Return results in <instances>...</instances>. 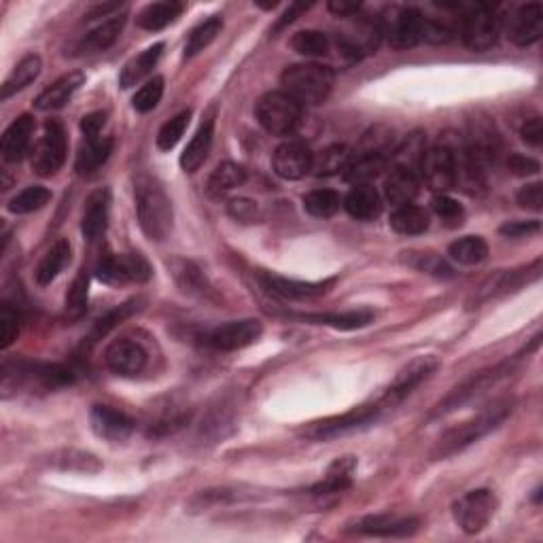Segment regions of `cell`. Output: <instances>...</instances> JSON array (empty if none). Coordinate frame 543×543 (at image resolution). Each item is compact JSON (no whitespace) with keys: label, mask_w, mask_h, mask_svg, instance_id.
Wrapping results in <instances>:
<instances>
[{"label":"cell","mask_w":543,"mask_h":543,"mask_svg":"<svg viewBox=\"0 0 543 543\" xmlns=\"http://www.w3.org/2000/svg\"><path fill=\"white\" fill-rule=\"evenodd\" d=\"M418 177L406 168H390L389 177L384 179V197L395 206H406L412 204L418 196Z\"/></svg>","instance_id":"27"},{"label":"cell","mask_w":543,"mask_h":543,"mask_svg":"<svg viewBox=\"0 0 543 543\" xmlns=\"http://www.w3.org/2000/svg\"><path fill=\"white\" fill-rule=\"evenodd\" d=\"M40 68H43V62H40V57L37 54L22 57V60L17 62V66L11 70L9 77L4 79L3 93H0V98H3V101H9V98L15 96L17 92L26 90V87L31 85L32 81L39 79Z\"/></svg>","instance_id":"29"},{"label":"cell","mask_w":543,"mask_h":543,"mask_svg":"<svg viewBox=\"0 0 543 543\" xmlns=\"http://www.w3.org/2000/svg\"><path fill=\"white\" fill-rule=\"evenodd\" d=\"M434 210H435L437 217L443 219L446 223H451V225H459L460 219H463V215H465L463 206H460L457 200H452V197H448L443 194L434 197Z\"/></svg>","instance_id":"53"},{"label":"cell","mask_w":543,"mask_h":543,"mask_svg":"<svg viewBox=\"0 0 543 543\" xmlns=\"http://www.w3.org/2000/svg\"><path fill=\"white\" fill-rule=\"evenodd\" d=\"M344 208L353 219L373 221L382 213L381 194L372 185H355L344 197Z\"/></svg>","instance_id":"26"},{"label":"cell","mask_w":543,"mask_h":543,"mask_svg":"<svg viewBox=\"0 0 543 543\" xmlns=\"http://www.w3.org/2000/svg\"><path fill=\"white\" fill-rule=\"evenodd\" d=\"M104 363L117 376H138L149 363V353L143 344L130 337H119L104 350Z\"/></svg>","instance_id":"10"},{"label":"cell","mask_w":543,"mask_h":543,"mask_svg":"<svg viewBox=\"0 0 543 543\" xmlns=\"http://www.w3.org/2000/svg\"><path fill=\"white\" fill-rule=\"evenodd\" d=\"M378 416H381V406H363L359 410L346 412L337 418H329L323 420V423H317L311 429V435L314 440H334L337 435L350 434V431H359L363 427H370L372 423H376Z\"/></svg>","instance_id":"15"},{"label":"cell","mask_w":543,"mask_h":543,"mask_svg":"<svg viewBox=\"0 0 543 543\" xmlns=\"http://www.w3.org/2000/svg\"><path fill=\"white\" fill-rule=\"evenodd\" d=\"M355 469V460L346 457V459H340L336 460L334 465H331L329 474H327V477L320 484H317L312 490L317 495H329V493H342L344 488L350 486V474H353Z\"/></svg>","instance_id":"44"},{"label":"cell","mask_w":543,"mask_h":543,"mask_svg":"<svg viewBox=\"0 0 543 543\" xmlns=\"http://www.w3.org/2000/svg\"><path fill=\"white\" fill-rule=\"evenodd\" d=\"M261 280H264L267 291H272L278 297H285V300H311V297L325 295L334 285V278L323 280V283H306V280L285 278L276 276V274H264Z\"/></svg>","instance_id":"19"},{"label":"cell","mask_w":543,"mask_h":543,"mask_svg":"<svg viewBox=\"0 0 543 543\" xmlns=\"http://www.w3.org/2000/svg\"><path fill=\"white\" fill-rule=\"evenodd\" d=\"M227 210H230V215L233 219L253 221L257 215V204L247 200V197H236V200H232L230 204H227Z\"/></svg>","instance_id":"56"},{"label":"cell","mask_w":543,"mask_h":543,"mask_svg":"<svg viewBox=\"0 0 543 543\" xmlns=\"http://www.w3.org/2000/svg\"><path fill=\"white\" fill-rule=\"evenodd\" d=\"M359 9H361L359 3H346V0H334V3H329V11L331 13H336L337 17H350L359 13Z\"/></svg>","instance_id":"61"},{"label":"cell","mask_w":543,"mask_h":543,"mask_svg":"<svg viewBox=\"0 0 543 543\" xmlns=\"http://www.w3.org/2000/svg\"><path fill=\"white\" fill-rule=\"evenodd\" d=\"M423 32H425L423 13H420L418 9L407 7L404 11H399V15L395 17L393 28H390V34H389V43L397 51L412 49V47H416L420 40H423Z\"/></svg>","instance_id":"20"},{"label":"cell","mask_w":543,"mask_h":543,"mask_svg":"<svg viewBox=\"0 0 543 543\" xmlns=\"http://www.w3.org/2000/svg\"><path fill=\"white\" fill-rule=\"evenodd\" d=\"M336 74L329 66L320 64H295L289 66L280 77L283 92L289 93L297 104L306 107H317L329 98L334 90Z\"/></svg>","instance_id":"3"},{"label":"cell","mask_w":543,"mask_h":543,"mask_svg":"<svg viewBox=\"0 0 543 543\" xmlns=\"http://www.w3.org/2000/svg\"><path fill=\"white\" fill-rule=\"evenodd\" d=\"M126 26V15H113L107 22H102L101 26L93 28L92 32H87L77 45V56H93L107 51L110 45L119 39V34L124 32Z\"/></svg>","instance_id":"24"},{"label":"cell","mask_w":543,"mask_h":543,"mask_svg":"<svg viewBox=\"0 0 543 543\" xmlns=\"http://www.w3.org/2000/svg\"><path fill=\"white\" fill-rule=\"evenodd\" d=\"M98 278L107 285H127V283H147L151 278V266L143 255H104L96 267Z\"/></svg>","instance_id":"8"},{"label":"cell","mask_w":543,"mask_h":543,"mask_svg":"<svg viewBox=\"0 0 543 543\" xmlns=\"http://www.w3.org/2000/svg\"><path fill=\"white\" fill-rule=\"evenodd\" d=\"M384 166H387V155L357 153L350 157L344 179L355 185H370V180L376 179L384 171Z\"/></svg>","instance_id":"33"},{"label":"cell","mask_w":543,"mask_h":543,"mask_svg":"<svg viewBox=\"0 0 543 543\" xmlns=\"http://www.w3.org/2000/svg\"><path fill=\"white\" fill-rule=\"evenodd\" d=\"M261 331H264V327L255 319L232 320V323H225L210 331L206 336V344L210 348L221 350V353H232V350L247 348L259 340Z\"/></svg>","instance_id":"11"},{"label":"cell","mask_w":543,"mask_h":543,"mask_svg":"<svg viewBox=\"0 0 543 543\" xmlns=\"http://www.w3.org/2000/svg\"><path fill=\"white\" fill-rule=\"evenodd\" d=\"M393 130L384 126H376L372 130H367L361 138L359 153H376V155H387L393 153Z\"/></svg>","instance_id":"48"},{"label":"cell","mask_w":543,"mask_h":543,"mask_svg":"<svg viewBox=\"0 0 543 543\" xmlns=\"http://www.w3.org/2000/svg\"><path fill=\"white\" fill-rule=\"evenodd\" d=\"M221 28H223V20H221L219 15H213L208 17V20H204L202 23H197L185 40V57H194L200 54V51L206 49V47L217 39Z\"/></svg>","instance_id":"40"},{"label":"cell","mask_w":543,"mask_h":543,"mask_svg":"<svg viewBox=\"0 0 543 543\" xmlns=\"http://www.w3.org/2000/svg\"><path fill=\"white\" fill-rule=\"evenodd\" d=\"M507 168H510L513 174H518V177H529V174H537L541 171L539 162L533 160V157H527L521 153L510 155V160H507Z\"/></svg>","instance_id":"55"},{"label":"cell","mask_w":543,"mask_h":543,"mask_svg":"<svg viewBox=\"0 0 543 543\" xmlns=\"http://www.w3.org/2000/svg\"><path fill=\"white\" fill-rule=\"evenodd\" d=\"M541 272V261H535L533 266L524 267V270H513V272H499L495 276H490L486 283L482 285L480 291H477V303L486 302L495 295H504L510 293V291L521 289L522 285L530 283V280L539 278Z\"/></svg>","instance_id":"21"},{"label":"cell","mask_w":543,"mask_h":543,"mask_svg":"<svg viewBox=\"0 0 543 543\" xmlns=\"http://www.w3.org/2000/svg\"><path fill=\"white\" fill-rule=\"evenodd\" d=\"M183 3L177 0H163V3H153L149 7H145L138 15V26L143 31H162V28L171 26L172 22H177V17L183 13Z\"/></svg>","instance_id":"32"},{"label":"cell","mask_w":543,"mask_h":543,"mask_svg":"<svg viewBox=\"0 0 543 543\" xmlns=\"http://www.w3.org/2000/svg\"><path fill=\"white\" fill-rule=\"evenodd\" d=\"M539 230H541L539 221H512V223H505L501 227V233L507 238H522Z\"/></svg>","instance_id":"57"},{"label":"cell","mask_w":543,"mask_h":543,"mask_svg":"<svg viewBox=\"0 0 543 543\" xmlns=\"http://www.w3.org/2000/svg\"><path fill=\"white\" fill-rule=\"evenodd\" d=\"M425 151H427V145H425V136L420 132L410 134L399 147L393 149V160L397 168H406V171H412L416 174L420 171V162H423Z\"/></svg>","instance_id":"39"},{"label":"cell","mask_w":543,"mask_h":543,"mask_svg":"<svg viewBox=\"0 0 543 543\" xmlns=\"http://www.w3.org/2000/svg\"><path fill=\"white\" fill-rule=\"evenodd\" d=\"M85 83V74L83 73H68L56 81L54 85L45 87L43 92L39 93L37 101H34V107L39 110H57L64 109L66 104L73 101L74 93L79 92V87Z\"/></svg>","instance_id":"23"},{"label":"cell","mask_w":543,"mask_h":543,"mask_svg":"<svg viewBox=\"0 0 543 543\" xmlns=\"http://www.w3.org/2000/svg\"><path fill=\"white\" fill-rule=\"evenodd\" d=\"M516 200L522 208H529V210H535V213H539V210L543 208V185L541 183L524 185L522 189L518 191Z\"/></svg>","instance_id":"54"},{"label":"cell","mask_w":543,"mask_h":543,"mask_svg":"<svg viewBox=\"0 0 543 543\" xmlns=\"http://www.w3.org/2000/svg\"><path fill=\"white\" fill-rule=\"evenodd\" d=\"M448 255L460 266H477L488 257V244L480 236H465L451 244Z\"/></svg>","instance_id":"41"},{"label":"cell","mask_w":543,"mask_h":543,"mask_svg":"<svg viewBox=\"0 0 543 543\" xmlns=\"http://www.w3.org/2000/svg\"><path fill=\"white\" fill-rule=\"evenodd\" d=\"M49 200H51V191L47 189V187L34 185L20 191V194L9 202L7 208L9 213L13 215H28V213H34V210H40Z\"/></svg>","instance_id":"45"},{"label":"cell","mask_w":543,"mask_h":543,"mask_svg":"<svg viewBox=\"0 0 543 543\" xmlns=\"http://www.w3.org/2000/svg\"><path fill=\"white\" fill-rule=\"evenodd\" d=\"M507 370H510L507 365H497V367H493V370L477 372L471 378H467V381L460 384V387L451 390V395H448L446 399L440 401V406L435 407L434 416H443V414H448V412L457 410V407H460V406H465L467 401H471L474 397L484 393V390H486L488 387H493L495 382L501 381V378H504L507 373Z\"/></svg>","instance_id":"13"},{"label":"cell","mask_w":543,"mask_h":543,"mask_svg":"<svg viewBox=\"0 0 543 543\" xmlns=\"http://www.w3.org/2000/svg\"><path fill=\"white\" fill-rule=\"evenodd\" d=\"M66 132L60 121H47L45 134L40 138L32 155V168L40 177H51L56 174L66 162Z\"/></svg>","instance_id":"9"},{"label":"cell","mask_w":543,"mask_h":543,"mask_svg":"<svg viewBox=\"0 0 543 543\" xmlns=\"http://www.w3.org/2000/svg\"><path fill=\"white\" fill-rule=\"evenodd\" d=\"M543 34V7L539 3L522 4L516 13L512 15L507 37L513 45L529 47L535 45Z\"/></svg>","instance_id":"17"},{"label":"cell","mask_w":543,"mask_h":543,"mask_svg":"<svg viewBox=\"0 0 543 543\" xmlns=\"http://www.w3.org/2000/svg\"><path fill=\"white\" fill-rule=\"evenodd\" d=\"M110 151H113V138H85L83 147L79 149L77 155V168L79 174H92L109 160Z\"/></svg>","instance_id":"35"},{"label":"cell","mask_w":543,"mask_h":543,"mask_svg":"<svg viewBox=\"0 0 543 543\" xmlns=\"http://www.w3.org/2000/svg\"><path fill=\"white\" fill-rule=\"evenodd\" d=\"M70 261V244L68 241H57L56 244H51V249L47 250L43 255V259L39 261L37 272H34V276H37L39 285H51L57 278V274H60L66 264Z\"/></svg>","instance_id":"34"},{"label":"cell","mask_w":543,"mask_h":543,"mask_svg":"<svg viewBox=\"0 0 543 543\" xmlns=\"http://www.w3.org/2000/svg\"><path fill=\"white\" fill-rule=\"evenodd\" d=\"M140 230L149 241H163L172 230V202L155 177L140 174L134 185Z\"/></svg>","instance_id":"1"},{"label":"cell","mask_w":543,"mask_h":543,"mask_svg":"<svg viewBox=\"0 0 543 543\" xmlns=\"http://www.w3.org/2000/svg\"><path fill=\"white\" fill-rule=\"evenodd\" d=\"M162 96H163V79L153 77L134 93L132 107L136 109L138 113H149V110H153L157 104H160Z\"/></svg>","instance_id":"50"},{"label":"cell","mask_w":543,"mask_h":543,"mask_svg":"<svg viewBox=\"0 0 543 543\" xmlns=\"http://www.w3.org/2000/svg\"><path fill=\"white\" fill-rule=\"evenodd\" d=\"M90 423L96 435L109 442H124L134 431V420L126 412L115 410L110 406H93L90 412Z\"/></svg>","instance_id":"18"},{"label":"cell","mask_w":543,"mask_h":543,"mask_svg":"<svg viewBox=\"0 0 543 543\" xmlns=\"http://www.w3.org/2000/svg\"><path fill=\"white\" fill-rule=\"evenodd\" d=\"M257 119L272 136H291L302 124V104L283 90L267 92L257 102Z\"/></svg>","instance_id":"4"},{"label":"cell","mask_w":543,"mask_h":543,"mask_svg":"<svg viewBox=\"0 0 543 543\" xmlns=\"http://www.w3.org/2000/svg\"><path fill=\"white\" fill-rule=\"evenodd\" d=\"M107 124V115L104 113H90L81 119V132L85 134V138H98L101 136L102 127Z\"/></svg>","instance_id":"58"},{"label":"cell","mask_w":543,"mask_h":543,"mask_svg":"<svg viewBox=\"0 0 543 543\" xmlns=\"http://www.w3.org/2000/svg\"><path fill=\"white\" fill-rule=\"evenodd\" d=\"M510 414H512V399L493 401V406L484 407L477 416L467 420L463 425H459V427L448 429L446 434L435 442L434 451H431V457L437 460L454 457L457 452L465 451L467 446H471L474 442L482 440L484 435H488L493 429H497Z\"/></svg>","instance_id":"2"},{"label":"cell","mask_w":543,"mask_h":543,"mask_svg":"<svg viewBox=\"0 0 543 543\" xmlns=\"http://www.w3.org/2000/svg\"><path fill=\"white\" fill-rule=\"evenodd\" d=\"M109 208H110L109 189H98L87 197L83 217H81V232H83V236L90 242L98 241V238L107 232Z\"/></svg>","instance_id":"22"},{"label":"cell","mask_w":543,"mask_h":543,"mask_svg":"<svg viewBox=\"0 0 543 543\" xmlns=\"http://www.w3.org/2000/svg\"><path fill=\"white\" fill-rule=\"evenodd\" d=\"M247 180V171L233 162H223L215 168L208 179V194L210 196H223L227 191L241 187Z\"/></svg>","instance_id":"36"},{"label":"cell","mask_w":543,"mask_h":543,"mask_svg":"<svg viewBox=\"0 0 543 543\" xmlns=\"http://www.w3.org/2000/svg\"><path fill=\"white\" fill-rule=\"evenodd\" d=\"M134 311H136V306H134V302H127V303H124V306H119V308H117V311L109 312L107 317L98 320L96 327H93V331H92V342L101 340L102 336H107L109 331L113 329V327H115L117 323H121V320L130 317V314H132Z\"/></svg>","instance_id":"52"},{"label":"cell","mask_w":543,"mask_h":543,"mask_svg":"<svg viewBox=\"0 0 543 543\" xmlns=\"http://www.w3.org/2000/svg\"><path fill=\"white\" fill-rule=\"evenodd\" d=\"M20 334V317L9 303L0 306V348H9Z\"/></svg>","instance_id":"51"},{"label":"cell","mask_w":543,"mask_h":543,"mask_svg":"<svg viewBox=\"0 0 543 543\" xmlns=\"http://www.w3.org/2000/svg\"><path fill=\"white\" fill-rule=\"evenodd\" d=\"M522 140L524 143L533 145V147H539L543 143V124H541V117H533V119H527V124L522 126Z\"/></svg>","instance_id":"59"},{"label":"cell","mask_w":543,"mask_h":543,"mask_svg":"<svg viewBox=\"0 0 543 543\" xmlns=\"http://www.w3.org/2000/svg\"><path fill=\"white\" fill-rule=\"evenodd\" d=\"M213 136H215V119L208 117L206 121L200 126V130L196 132V136L189 140L183 155H180V168L185 172H196L202 166L213 147Z\"/></svg>","instance_id":"28"},{"label":"cell","mask_w":543,"mask_h":543,"mask_svg":"<svg viewBox=\"0 0 543 543\" xmlns=\"http://www.w3.org/2000/svg\"><path fill=\"white\" fill-rule=\"evenodd\" d=\"M416 529H418L416 518H401V516L381 513V516L359 518V521L350 524L348 530L367 537H407L416 533Z\"/></svg>","instance_id":"16"},{"label":"cell","mask_w":543,"mask_h":543,"mask_svg":"<svg viewBox=\"0 0 543 543\" xmlns=\"http://www.w3.org/2000/svg\"><path fill=\"white\" fill-rule=\"evenodd\" d=\"M497 507L499 501L495 497L493 490L480 488L463 495V497L452 505V513L454 521H457L459 527L463 529L467 535H477L493 521L495 513H497Z\"/></svg>","instance_id":"5"},{"label":"cell","mask_w":543,"mask_h":543,"mask_svg":"<svg viewBox=\"0 0 543 543\" xmlns=\"http://www.w3.org/2000/svg\"><path fill=\"white\" fill-rule=\"evenodd\" d=\"M311 9V4H303V3H295V4H291V7L285 11V15L280 17V20L276 22V26H274V32H278V31H283L285 26H289L291 22H295L297 20V15H302L303 11H308Z\"/></svg>","instance_id":"60"},{"label":"cell","mask_w":543,"mask_h":543,"mask_svg":"<svg viewBox=\"0 0 543 543\" xmlns=\"http://www.w3.org/2000/svg\"><path fill=\"white\" fill-rule=\"evenodd\" d=\"M272 166H274V172H276L280 179L300 180L306 177V174L312 172L314 153L306 143L289 140V143L280 145V147L274 151Z\"/></svg>","instance_id":"12"},{"label":"cell","mask_w":543,"mask_h":543,"mask_svg":"<svg viewBox=\"0 0 543 543\" xmlns=\"http://www.w3.org/2000/svg\"><path fill=\"white\" fill-rule=\"evenodd\" d=\"M350 162V151L344 145H331L319 157H314L312 171H317L319 177H334L337 172L346 171Z\"/></svg>","instance_id":"42"},{"label":"cell","mask_w":543,"mask_h":543,"mask_svg":"<svg viewBox=\"0 0 543 543\" xmlns=\"http://www.w3.org/2000/svg\"><path fill=\"white\" fill-rule=\"evenodd\" d=\"M32 132H34L32 115H20V117H17L13 124H11L7 130H4L3 143H0L4 162H17V160H22L23 155H26L28 147H31Z\"/></svg>","instance_id":"25"},{"label":"cell","mask_w":543,"mask_h":543,"mask_svg":"<svg viewBox=\"0 0 543 543\" xmlns=\"http://www.w3.org/2000/svg\"><path fill=\"white\" fill-rule=\"evenodd\" d=\"M340 194H336L334 189H317L311 191L308 196H303V208L312 215V217L327 219L334 217L340 210Z\"/></svg>","instance_id":"43"},{"label":"cell","mask_w":543,"mask_h":543,"mask_svg":"<svg viewBox=\"0 0 543 543\" xmlns=\"http://www.w3.org/2000/svg\"><path fill=\"white\" fill-rule=\"evenodd\" d=\"M420 174L437 194L452 189L457 185V149L448 143L427 147L420 162Z\"/></svg>","instance_id":"7"},{"label":"cell","mask_w":543,"mask_h":543,"mask_svg":"<svg viewBox=\"0 0 543 543\" xmlns=\"http://www.w3.org/2000/svg\"><path fill=\"white\" fill-rule=\"evenodd\" d=\"M429 213L416 204H406V206H397L395 213L390 215V227L401 236H418L429 230Z\"/></svg>","instance_id":"31"},{"label":"cell","mask_w":543,"mask_h":543,"mask_svg":"<svg viewBox=\"0 0 543 543\" xmlns=\"http://www.w3.org/2000/svg\"><path fill=\"white\" fill-rule=\"evenodd\" d=\"M189 119H191V110H183V113L172 117L171 121H166V124L162 126V130L157 132V147L162 151H171L177 147L179 140L183 138L187 126H189Z\"/></svg>","instance_id":"47"},{"label":"cell","mask_w":543,"mask_h":543,"mask_svg":"<svg viewBox=\"0 0 543 543\" xmlns=\"http://www.w3.org/2000/svg\"><path fill=\"white\" fill-rule=\"evenodd\" d=\"M163 51V43H155L153 47H149V49H145L143 54H138L134 60H130L126 64L124 68H121L119 74V85L124 87V90H130L132 85H136L143 81L147 74L157 66V62H160Z\"/></svg>","instance_id":"30"},{"label":"cell","mask_w":543,"mask_h":543,"mask_svg":"<svg viewBox=\"0 0 543 543\" xmlns=\"http://www.w3.org/2000/svg\"><path fill=\"white\" fill-rule=\"evenodd\" d=\"M303 320L317 325H329L336 329H361V327L370 325L373 320V312L359 311V312H327V314H303Z\"/></svg>","instance_id":"38"},{"label":"cell","mask_w":543,"mask_h":543,"mask_svg":"<svg viewBox=\"0 0 543 543\" xmlns=\"http://www.w3.org/2000/svg\"><path fill=\"white\" fill-rule=\"evenodd\" d=\"M172 276L177 280V285L185 293L189 295H204L208 291V283L204 272L196 264L185 259H174L171 264Z\"/></svg>","instance_id":"37"},{"label":"cell","mask_w":543,"mask_h":543,"mask_svg":"<svg viewBox=\"0 0 543 543\" xmlns=\"http://www.w3.org/2000/svg\"><path fill=\"white\" fill-rule=\"evenodd\" d=\"M87 293H90V276L85 272H79V276L73 280L66 293V314L70 319L83 317L87 308Z\"/></svg>","instance_id":"49"},{"label":"cell","mask_w":543,"mask_h":543,"mask_svg":"<svg viewBox=\"0 0 543 543\" xmlns=\"http://www.w3.org/2000/svg\"><path fill=\"white\" fill-rule=\"evenodd\" d=\"M437 367H440V359L434 357V355H427V357H416L410 361L404 370H399V373L395 376V381L390 382V387L384 395V404H397L404 397L412 393L418 384H423L427 378H431L435 373Z\"/></svg>","instance_id":"14"},{"label":"cell","mask_w":543,"mask_h":543,"mask_svg":"<svg viewBox=\"0 0 543 543\" xmlns=\"http://www.w3.org/2000/svg\"><path fill=\"white\" fill-rule=\"evenodd\" d=\"M501 32V17L488 4H476L467 11L460 23V37L471 51H486L497 43Z\"/></svg>","instance_id":"6"},{"label":"cell","mask_w":543,"mask_h":543,"mask_svg":"<svg viewBox=\"0 0 543 543\" xmlns=\"http://www.w3.org/2000/svg\"><path fill=\"white\" fill-rule=\"evenodd\" d=\"M329 37L320 31H302L291 39V47L300 56L306 57H320L329 54Z\"/></svg>","instance_id":"46"}]
</instances>
